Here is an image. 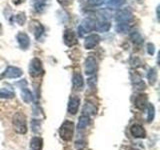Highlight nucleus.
<instances>
[{
    "label": "nucleus",
    "mask_w": 160,
    "mask_h": 150,
    "mask_svg": "<svg viewBox=\"0 0 160 150\" xmlns=\"http://www.w3.org/2000/svg\"><path fill=\"white\" fill-rule=\"evenodd\" d=\"M12 124L14 130L17 133L25 134L27 132V125H26V117L21 112H17L14 114L12 119Z\"/></svg>",
    "instance_id": "nucleus-1"
},
{
    "label": "nucleus",
    "mask_w": 160,
    "mask_h": 150,
    "mask_svg": "<svg viewBox=\"0 0 160 150\" xmlns=\"http://www.w3.org/2000/svg\"><path fill=\"white\" fill-rule=\"evenodd\" d=\"M74 134V124L73 122L66 120L64 121L61 125V127L59 129V135L61 139L65 140V141H69L71 140Z\"/></svg>",
    "instance_id": "nucleus-2"
},
{
    "label": "nucleus",
    "mask_w": 160,
    "mask_h": 150,
    "mask_svg": "<svg viewBox=\"0 0 160 150\" xmlns=\"http://www.w3.org/2000/svg\"><path fill=\"white\" fill-rule=\"evenodd\" d=\"M95 24H96V21L91 18H85L83 21L81 22V24L79 25L78 27V34L80 37H82L85 35V33L90 32L94 30L95 28Z\"/></svg>",
    "instance_id": "nucleus-3"
},
{
    "label": "nucleus",
    "mask_w": 160,
    "mask_h": 150,
    "mask_svg": "<svg viewBox=\"0 0 160 150\" xmlns=\"http://www.w3.org/2000/svg\"><path fill=\"white\" fill-rule=\"evenodd\" d=\"M43 73L42 62L38 58H33L29 65V74L32 77H39Z\"/></svg>",
    "instance_id": "nucleus-4"
},
{
    "label": "nucleus",
    "mask_w": 160,
    "mask_h": 150,
    "mask_svg": "<svg viewBox=\"0 0 160 150\" xmlns=\"http://www.w3.org/2000/svg\"><path fill=\"white\" fill-rule=\"evenodd\" d=\"M134 18L133 13L128 9H121L116 13L115 19L118 23H129L131 22Z\"/></svg>",
    "instance_id": "nucleus-5"
},
{
    "label": "nucleus",
    "mask_w": 160,
    "mask_h": 150,
    "mask_svg": "<svg viewBox=\"0 0 160 150\" xmlns=\"http://www.w3.org/2000/svg\"><path fill=\"white\" fill-rule=\"evenodd\" d=\"M22 70L18 68V67H14V66H8L6 69L4 70V72L1 74L2 78H19L20 76H22Z\"/></svg>",
    "instance_id": "nucleus-6"
},
{
    "label": "nucleus",
    "mask_w": 160,
    "mask_h": 150,
    "mask_svg": "<svg viewBox=\"0 0 160 150\" xmlns=\"http://www.w3.org/2000/svg\"><path fill=\"white\" fill-rule=\"evenodd\" d=\"M97 70L96 59L92 56H88L85 60V73L87 75H93Z\"/></svg>",
    "instance_id": "nucleus-7"
},
{
    "label": "nucleus",
    "mask_w": 160,
    "mask_h": 150,
    "mask_svg": "<svg viewBox=\"0 0 160 150\" xmlns=\"http://www.w3.org/2000/svg\"><path fill=\"white\" fill-rule=\"evenodd\" d=\"M63 41L67 46L71 47L73 45L77 43L76 37H75V33L71 29H66L63 33Z\"/></svg>",
    "instance_id": "nucleus-8"
},
{
    "label": "nucleus",
    "mask_w": 160,
    "mask_h": 150,
    "mask_svg": "<svg viewBox=\"0 0 160 150\" xmlns=\"http://www.w3.org/2000/svg\"><path fill=\"white\" fill-rule=\"evenodd\" d=\"M100 42V37L97 34H91L88 35V36L85 38L84 41V47L86 49H93L96 45H98V43Z\"/></svg>",
    "instance_id": "nucleus-9"
},
{
    "label": "nucleus",
    "mask_w": 160,
    "mask_h": 150,
    "mask_svg": "<svg viewBox=\"0 0 160 150\" xmlns=\"http://www.w3.org/2000/svg\"><path fill=\"white\" fill-rule=\"evenodd\" d=\"M17 41H18V44L21 49H23V50L28 49L29 45H30V38L26 33L19 32L17 34Z\"/></svg>",
    "instance_id": "nucleus-10"
},
{
    "label": "nucleus",
    "mask_w": 160,
    "mask_h": 150,
    "mask_svg": "<svg viewBox=\"0 0 160 150\" xmlns=\"http://www.w3.org/2000/svg\"><path fill=\"white\" fill-rule=\"evenodd\" d=\"M79 104H80V99L76 96H72L71 98L69 99L68 102V112L70 114H76L78 109H79Z\"/></svg>",
    "instance_id": "nucleus-11"
},
{
    "label": "nucleus",
    "mask_w": 160,
    "mask_h": 150,
    "mask_svg": "<svg viewBox=\"0 0 160 150\" xmlns=\"http://www.w3.org/2000/svg\"><path fill=\"white\" fill-rule=\"evenodd\" d=\"M130 132H131L132 136L135 138H144L146 136V132H145L144 128L139 124H134L130 128Z\"/></svg>",
    "instance_id": "nucleus-12"
},
{
    "label": "nucleus",
    "mask_w": 160,
    "mask_h": 150,
    "mask_svg": "<svg viewBox=\"0 0 160 150\" xmlns=\"http://www.w3.org/2000/svg\"><path fill=\"white\" fill-rule=\"evenodd\" d=\"M134 104H135V106H136V108L140 110L145 109V107L147 106V96L144 94H139L138 96H136V98H135Z\"/></svg>",
    "instance_id": "nucleus-13"
},
{
    "label": "nucleus",
    "mask_w": 160,
    "mask_h": 150,
    "mask_svg": "<svg viewBox=\"0 0 160 150\" xmlns=\"http://www.w3.org/2000/svg\"><path fill=\"white\" fill-rule=\"evenodd\" d=\"M72 83H73V88L75 90H82L84 85L82 75L80 73H75L72 78Z\"/></svg>",
    "instance_id": "nucleus-14"
},
{
    "label": "nucleus",
    "mask_w": 160,
    "mask_h": 150,
    "mask_svg": "<svg viewBox=\"0 0 160 150\" xmlns=\"http://www.w3.org/2000/svg\"><path fill=\"white\" fill-rule=\"evenodd\" d=\"M110 28H111V24H110V22L103 20V21L96 22L94 30H96V31H99V32H107V31H109Z\"/></svg>",
    "instance_id": "nucleus-15"
},
{
    "label": "nucleus",
    "mask_w": 160,
    "mask_h": 150,
    "mask_svg": "<svg viewBox=\"0 0 160 150\" xmlns=\"http://www.w3.org/2000/svg\"><path fill=\"white\" fill-rule=\"evenodd\" d=\"M43 140L40 137H32L30 140V150H42Z\"/></svg>",
    "instance_id": "nucleus-16"
},
{
    "label": "nucleus",
    "mask_w": 160,
    "mask_h": 150,
    "mask_svg": "<svg viewBox=\"0 0 160 150\" xmlns=\"http://www.w3.org/2000/svg\"><path fill=\"white\" fill-rule=\"evenodd\" d=\"M47 6V0H34L33 7L37 13H42Z\"/></svg>",
    "instance_id": "nucleus-17"
},
{
    "label": "nucleus",
    "mask_w": 160,
    "mask_h": 150,
    "mask_svg": "<svg viewBox=\"0 0 160 150\" xmlns=\"http://www.w3.org/2000/svg\"><path fill=\"white\" fill-rule=\"evenodd\" d=\"M96 110H97L96 107H95L92 103L86 102L82 109V112H83V115H87V116H89V115H93L96 113Z\"/></svg>",
    "instance_id": "nucleus-18"
},
{
    "label": "nucleus",
    "mask_w": 160,
    "mask_h": 150,
    "mask_svg": "<svg viewBox=\"0 0 160 150\" xmlns=\"http://www.w3.org/2000/svg\"><path fill=\"white\" fill-rule=\"evenodd\" d=\"M21 96H22L23 101L26 102V103H30V102L33 101V95H32L31 91L28 90L26 87L22 88V90H21Z\"/></svg>",
    "instance_id": "nucleus-19"
},
{
    "label": "nucleus",
    "mask_w": 160,
    "mask_h": 150,
    "mask_svg": "<svg viewBox=\"0 0 160 150\" xmlns=\"http://www.w3.org/2000/svg\"><path fill=\"white\" fill-rule=\"evenodd\" d=\"M89 124H90V118H89V116H87V115H82V116L79 118L77 128L79 130L80 129H84V128H86Z\"/></svg>",
    "instance_id": "nucleus-20"
},
{
    "label": "nucleus",
    "mask_w": 160,
    "mask_h": 150,
    "mask_svg": "<svg viewBox=\"0 0 160 150\" xmlns=\"http://www.w3.org/2000/svg\"><path fill=\"white\" fill-rule=\"evenodd\" d=\"M125 2H126V0H109L107 6L110 9H117L121 7Z\"/></svg>",
    "instance_id": "nucleus-21"
},
{
    "label": "nucleus",
    "mask_w": 160,
    "mask_h": 150,
    "mask_svg": "<svg viewBox=\"0 0 160 150\" xmlns=\"http://www.w3.org/2000/svg\"><path fill=\"white\" fill-rule=\"evenodd\" d=\"M147 79L149 83L151 85H154L156 83V80H157V72H156V69L155 68H151L148 71L147 73Z\"/></svg>",
    "instance_id": "nucleus-22"
},
{
    "label": "nucleus",
    "mask_w": 160,
    "mask_h": 150,
    "mask_svg": "<svg viewBox=\"0 0 160 150\" xmlns=\"http://www.w3.org/2000/svg\"><path fill=\"white\" fill-rule=\"evenodd\" d=\"M14 92L12 90H9L6 88H2L0 89V98H5V99H8V98H13L14 97Z\"/></svg>",
    "instance_id": "nucleus-23"
},
{
    "label": "nucleus",
    "mask_w": 160,
    "mask_h": 150,
    "mask_svg": "<svg viewBox=\"0 0 160 150\" xmlns=\"http://www.w3.org/2000/svg\"><path fill=\"white\" fill-rule=\"evenodd\" d=\"M14 19H15V22L22 26V25L25 23V21H26V15H25L24 12H20L17 15H15Z\"/></svg>",
    "instance_id": "nucleus-24"
},
{
    "label": "nucleus",
    "mask_w": 160,
    "mask_h": 150,
    "mask_svg": "<svg viewBox=\"0 0 160 150\" xmlns=\"http://www.w3.org/2000/svg\"><path fill=\"white\" fill-rule=\"evenodd\" d=\"M147 109H148V115H147V121L151 122L154 119V115H155V108L152 104L147 103Z\"/></svg>",
    "instance_id": "nucleus-25"
},
{
    "label": "nucleus",
    "mask_w": 160,
    "mask_h": 150,
    "mask_svg": "<svg viewBox=\"0 0 160 150\" xmlns=\"http://www.w3.org/2000/svg\"><path fill=\"white\" fill-rule=\"evenodd\" d=\"M43 32H44V27L40 23H38L36 25V27L34 28V34H35L36 39H40V37L42 36Z\"/></svg>",
    "instance_id": "nucleus-26"
},
{
    "label": "nucleus",
    "mask_w": 160,
    "mask_h": 150,
    "mask_svg": "<svg viewBox=\"0 0 160 150\" xmlns=\"http://www.w3.org/2000/svg\"><path fill=\"white\" fill-rule=\"evenodd\" d=\"M128 30H129L128 23H118V25L116 26V31L117 32L124 33V32H127Z\"/></svg>",
    "instance_id": "nucleus-27"
},
{
    "label": "nucleus",
    "mask_w": 160,
    "mask_h": 150,
    "mask_svg": "<svg viewBox=\"0 0 160 150\" xmlns=\"http://www.w3.org/2000/svg\"><path fill=\"white\" fill-rule=\"evenodd\" d=\"M131 39L133 40V42L135 43H141L142 42V37L138 32H133L131 34Z\"/></svg>",
    "instance_id": "nucleus-28"
},
{
    "label": "nucleus",
    "mask_w": 160,
    "mask_h": 150,
    "mask_svg": "<svg viewBox=\"0 0 160 150\" xmlns=\"http://www.w3.org/2000/svg\"><path fill=\"white\" fill-rule=\"evenodd\" d=\"M105 2H106V0H88V3L92 6H100Z\"/></svg>",
    "instance_id": "nucleus-29"
},
{
    "label": "nucleus",
    "mask_w": 160,
    "mask_h": 150,
    "mask_svg": "<svg viewBox=\"0 0 160 150\" xmlns=\"http://www.w3.org/2000/svg\"><path fill=\"white\" fill-rule=\"evenodd\" d=\"M31 127H32V130L34 132H37L40 128V122L37 121L36 119H33L31 121Z\"/></svg>",
    "instance_id": "nucleus-30"
},
{
    "label": "nucleus",
    "mask_w": 160,
    "mask_h": 150,
    "mask_svg": "<svg viewBox=\"0 0 160 150\" xmlns=\"http://www.w3.org/2000/svg\"><path fill=\"white\" fill-rule=\"evenodd\" d=\"M74 0H57V2L61 5L62 7H68L73 3Z\"/></svg>",
    "instance_id": "nucleus-31"
},
{
    "label": "nucleus",
    "mask_w": 160,
    "mask_h": 150,
    "mask_svg": "<svg viewBox=\"0 0 160 150\" xmlns=\"http://www.w3.org/2000/svg\"><path fill=\"white\" fill-rule=\"evenodd\" d=\"M147 51H148V54L150 55H153L154 52H155V46H154V44L152 43H148L147 44Z\"/></svg>",
    "instance_id": "nucleus-32"
},
{
    "label": "nucleus",
    "mask_w": 160,
    "mask_h": 150,
    "mask_svg": "<svg viewBox=\"0 0 160 150\" xmlns=\"http://www.w3.org/2000/svg\"><path fill=\"white\" fill-rule=\"evenodd\" d=\"M23 2H25V0H12V3L14 5H20V4H22Z\"/></svg>",
    "instance_id": "nucleus-33"
},
{
    "label": "nucleus",
    "mask_w": 160,
    "mask_h": 150,
    "mask_svg": "<svg viewBox=\"0 0 160 150\" xmlns=\"http://www.w3.org/2000/svg\"><path fill=\"white\" fill-rule=\"evenodd\" d=\"M143 1H144V0H137V2H138V3H142Z\"/></svg>",
    "instance_id": "nucleus-34"
},
{
    "label": "nucleus",
    "mask_w": 160,
    "mask_h": 150,
    "mask_svg": "<svg viewBox=\"0 0 160 150\" xmlns=\"http://www.w3.org/2000/svg\"><path fill=\"white\" fill-rule=\"evenodd\" d=\"M0 33H1V23H0Z\"/></svg>",
    "instance_id": "nucleus-35"
},
{
    "label": "nucleus",
    "mask_w": 160,
    "mask_h": 150,
    "mask_svg": "<svg viewBox=\"0 0 160 150\" xmlns=\"http://www.w3.org/2000/svg\"><path fill=\"white\" fill-rule=\"evenodd\" d=\"M108 1H109V0H108Z\"/></svg>",
    "instance_id": "nucleus-36"
}]
</instances>
